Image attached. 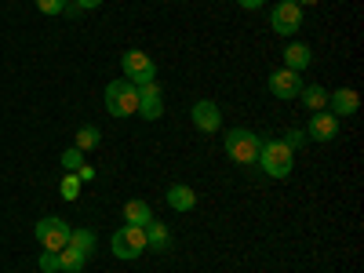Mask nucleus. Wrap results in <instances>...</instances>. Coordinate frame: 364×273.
<instances>
[{
    "label": "nucleus",
    "instance_id": "1",
    "mask_svg": "<svg viewBox=\"0 0 364 273\" xmlns=\"http://www.w3.org/2000/svg\"><path fill=\"white\" fill-rule=\"evenodd\" d=\"M269 178H288L291 168H295V154L281 142V139H262L259 146V161H255Z\"/></svg>",
    "mask_w": 364,
    "mask_h": 273
},
{
    "label": "nucleus",
    "instance_id": "2",
    "mask_svg": "<svg viewBox=\"0 0 364 273\" xmlns=\"http://www.w3.org/2000/svg\"><path fill=\"white\" fill-rule=\"evenodd\" d=\"M223 142H226V157H230L233 164H245V168H252V164L259 161L262 135H255V132H248V128H230Z\"/></svg>",
    "mask_w": 364,
    "mask_h": 273
},
{
    "label": "nucleus",
    "instance_id": "3",
    "mask_svg": "<svg viewBox=\"0 0 364 273\" xmlns=\"http://www.w3.org/2000/svg\"><path fill=\"white\" fill-rule=\"evenodd\" d=\"M106 109H109V117H132L139 109V87L132 80H109L106 84Z\"/></svg>",
    "mask_w": 364,
    "mask_h": 273
},
{
    "label": "nucleus",
    "instance_id": "4",
    "mask_svg": "<svg viewBox=\"0 0 364 273\" xmlns=\"http://www.w3.org/2000/svg\"><path fill=\"white\" fill-rule=\"evenodd\" d=\"M33 233H37V245H41L44 252H63V248L70 245L73 226H70L66 219H58V215H48V219H41V223L33 226Z\"/></svg>",
    "mask_w": 364,
    "mask_h": 273
},
{
    "label": "nucleus",
    "instance_id": "5",
    "mask_svg": "<svg viewBox=\"0 0 364 273\" xmlns=\"http://www.w3.org/2000/svg\"><path fill=\"white\" fill-rule=\"evenodd\" d=\"M109 248H113V255L117 259H139L142 252H149L146 248V230L142 226H120L117 233H113V240H109Z\"/></svg>",
    "mask_w": 364,
    "mask_h": 273
},
{
    "label": "nucleus",
    "instance_id": "6",
    "mask_svg": "<svg viewBox=\"0 0 364 273\" xmlns=\"http://www.w3.org/2000/svg\"><path fill=\"white\" fill-rule=\"evenodd\" d=\"M120 70H124V80H132V84L157 80V63H154L146 51H139V48L124 51V58H120Z\"/></svg>",
    "mask_w": 364,
    "mask_h": 273
},
{
    "label": "nucleus",
    "instance_id": "7",
    "mask_svg": "<svg viewBox=\"0 0 364 273\" xmlns=\"http://www.w3.org/2000/svg\"><path fill=\"white\" fill-rule=\"evenodd\" d=\"M266 84H269V95H273V99H284V102H288V99H299V91H302V84H306V80H302V73L281 66V70L269 73Z\"/></svg>",
    "mask_w": 364,
    "mask_h": 273
},
{
    "label": "nucleus",
    "instance_id": "8",
    "mask_svg": "<svg viewBox=\"0 0 364 273\" xmlns=\"http://www.w3.org/2000/svg\"><path fill=\"white\" fill-rule=\"evenodd\" d=\"M139 87V117L142 120H161L164 113V102H161V84L157 80H146V84H135Z\"/></svg>",
    "mask_w": 364,
    "mask_h": 273
},
{
    "label": "nucleus",
    "instance_id": "9",
    "mask_svg": "<svg viewBox=\"0 0 364 273\" xmlns=\"http://www.w3.org/2000/svg\"><path fill=\"white\" fill-rule=\"evenodd\" d=\"M190 120L197 124V132H204V135H215V132L223 128V109H219L215 102H211V99H200V102H193Z\"/></svg>",
    "mask_w": 364,
    "mask_h": 273
},
{
    "label": "nucleus",
    "instance_id": "10",
    "mask_svg": "<svg viewBox=\"0 0 364 273\" xmlns=\"http://www.w3.org/2000/svg\"><path fill=\"white\" fill-rule=\"evenodd\" d=\"M269 26H273V33H281V37H291V33H299V26H302V8H295V4H281L273 8V15H269Z\"/></svg>",
    "mask_w": 364,
    "mask_h": 273
},
{
    "label": "nucleus",
    "instance_id": "11",
    "mask_svg": "<svg viewBox=\"0 0 364 273\" xmlns=\"http://www.w3.org/2000/svg\"><path fill=\"white\" fill-rule=\"evenodd\" d=\"M339 135V117H331L328 109H317L310 113V128H306V139L314 142H331Z\"/></svg>",
    "mask_w": 364,
    "mask_h": 273
},
{
    "label": "nucleus",
    "instance_id": "12",
    "mask_svg": "<svg viewBox=\"0 0 364 273\" xmlns=\"http://www.w3.org/2000/svg\"><path fill=\"white\" fill-rule=\"evenodd\" d=\"M360 109V95L353 87H336V91H328V113L331 117H353Z\"/></svg>",
    "mask_w": 364,
    "mask_h": 273
},
{
    "label": "nucleus",
    "instance_id": "13",
    "mask_svg": "<svg viewBox=\"0 0 364 273\" xmlns=\"http://www.w3.org/2000/svg\"><path fill=\"white\" fill-rule=\"evenodd\" d=\"M168 208L171 211H193L197 208V193L186 186V182H175V186H168Z\"/></svg>",
    "mask_w": 364,
    "mask_h": 273
},
{
    "label": "nucleus",
    "instance_id": "14",
    "mask_svg": "<svg viewBox=\"0 0 364 273\" xmlns=\"http://www.w3.org/2000/svg\"><path fill=\"white\" fill-rule=\"evenodd\" d=\"M87 259H91V255H87L80 245H73V240H70L63 252H58V266H63V273H80V269L87 266Z\"/></svg>",
    "mask_w": 364,
    "mask_h": 273
},
{
    "label": "nucleus",
    "instance_id": "15",
    "mask_svg": "<svg viewBox=\"0 0 364 273\" xmlns=\"http://www.w3.org/2000/svg\"><path fill=\"white\" fill-rule=\"evenodd\" d=\"M310 63H314V51H310L306 44H288V48H284V70L302 73Z\"/></svg>",
    "mask_w": 364,
    "mask_h": 273
},
{
    "label": "nucleus",
    "instance_id": "16",
    "mask_svg": "<svg viewBox=\"0 0 364 273\" xmlns=\"http://www.w3.org/2000/svg\"><path fill=\"white\" fill-rule=\"evenodd\" d=\"M142 230H146V248H154V252H168V245H171V233H168V226H164V223L149 219Z\"/></svg>",
    "mask_w": 364,
    "mask_h": 273
},
{
    "label": "nucleus",
    "instance_id": "17",
    "mask_svg": "<svg viewBox=\"0 0 364 273\" xmlns=\"http://www.w3.org/2000/svg\"><path fill=\"white\" fill-rule=\"evenodd\" d=\"M149 219H154V208H149L146 200H128L124 204V226H146Z\"/></svg>",
    "mask_w": 364,
    "mask_h": 273
},
{
    "label": "nucleus",
    "instance_id": "18",
    "mask_svg": "<svg viewBox=\"0 0 364 273\" xmlns=\"http://www.w3.org/2000/svg\"><path fill=\"white\" fill-rule=\"evenodd\" d=\"M299 99H302V106H306L310 113H317V109H328V91H324V87H317V84H302Z\"/></svg>",
    "mask_w": 364,
    "mask_h": 273
},
{
    "label": "nucleus",
    "instance_id": "19",
    "mask_svg": "<svg viewBox=\"0 0 364 273\" xmlns=\"http://www.w3.org/2000/svg\"><path fill=\"white\" fill-rule=\"evenodd\" d=\"M99 139H102V135H99L95 124H84V128L77 132V142H73V146L80 149V154H87V149H95V146H99Z\"/></svg>",
    "mask_w": 364,
    "mask_h": 273
},
{
    "label": "nucleus",
    "instance_id": "20",
    "mask_svg": "<svg viewBox=\"0 0 364 273\" xmlns=\"http://www.w3.org/2000/svg\"><path fill=\"white\" fill-rule=\"evenodd\" d=\"M58 193H63V200H77L80 197V175H70L66 171V178L58 182Z\"/></svg>",
    "mask_w": 364,
    "mask_h": 273
},
{
    "label": "nucleus",
    "instance_id": "21",
    "mask_svg": "<svg viewBox=\"0 0 364 273\" xmlns=\"http://www.w3.org/2000/svg\"><path fill=\"white\" fill-rule=\"evenodd\" d=\"M63 168H66L70 175H77V171L84 168V154H80V149H77V146H70V149H66V154H63Z\"/></svg>",
    "mask_w": 364,
    "mask_h": 273
},
{
    "label": "nucleus",
    "instance_id": "22",
    "mask_svg": "<svg viewBox=\"0 0 364 273\" xmlns=\"http://www.w3.org/2000/svg\"><path fill=\"white\" fill-rule=\"evenodd\" d=\"M70 240H73V245H80L87 255L95 252V233H91V230H84V226H80V230H73V233H70Z\"/></svg>",
    "mask_w": 364,
    "mask_h": 273
},
{
    "label": "nucleus",
    "instance_id": "23",
    "mask_svg": "<svg viewBox=\"0 0 364 273\" xmlns=\"http://www.w3.org/2000/svg\"><path fill=\"white\" fill-rule=\"evenodd\" d=\"M281 142H284V146L291 149V154H295V149H302V146H306L310 139H306V132H299V128H295V132H288V135H284Z\"/></svg>",
    "mask_w": 364,
    "mask_h": 273
},
{
    "label": "nucleus",
    "instance_id": "24",
    "mask_svg": "<svg viewBox=\"0 0 364 273\" xmlns=\"http://www.w3.org/2000/svg\"><path fill=\"white\" fill-rule=\"evenodd\" d=\"M37 8L44 15H63L66 11V0H37Z\"/></svg>",
    "mask_w": 364,
    "mask_h": 273
},
{
    "label": "nucleus",
    "instance_id": "25",
    "mask_svg": "<svg viewBox=\"0 0 364 273\" xmlns=\"http://www.w3.org/2000/svg\"><path fill=\"white\" fill-rule=\"evenodd\" d=\"M41 269L44 273H63V266H58V252H44L41 255Z\"/></svg>",
    "mask_w": 364,
    "mask_h": 273
},
{
    "label": "nucleus",
    "instance_id": "26",
    "mask_svg": "<svg viewBox=\"0 0 364 273\" xmlns=\"http://www.w3.org/2000/svg\"><path fill=\"white\" fill-rule=\"evenodd\" d=\"M95 8H102V0H73L70 11H95Z\"/></svg>",
    "mask_w": 364,
    "mask_h": 273
},
{
    "label": "nucleus",
    "instance_id": "27",
    "mask_svg": "<svg viewBox=\"0 0 364 273\" xmlns=\"http://www.w3.org/2000/svg\"><path fill=\"white\" fill-rule=\"evenodd\" d=\"M237 4H240V8H248V11H255V8L266 4V0H237Z\"/></svg>",
    "mask_w": 364,
    "mask_h": 273
},
{
    "label": "nucleus",
    "instance_id": "28",
    "mask_svg": "<svg viewBox=\"0 0 364 273\" xmlns=\"http://www.w3.org/2000/svg\"><path fill=\"white\" fill-rule=\"evenodd\" d=\"M77 175H80V182H91V178H95V168H87V164H84Z\"/></svg>",
    "mask_w": 364,
    "mask_h": 273
},
{
    "label": "nucleus",
    "instance_id": "29",
    "mask_svg": "<svg viewBox=\"0 0 364 273\" xmlns=\"http://www.w3.org/2000/svg\"><path fill=\"white\" fill-rule=\"evenodd\" d=\"M284 4H295V8H306V4H317V0H284Z\"/></svg>",
    "mask_w": 364,
    "mask_h": 273
}]
</instances>
